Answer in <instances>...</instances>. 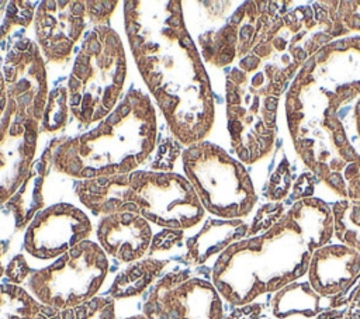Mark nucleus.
<instances>
[{
	"label": "nucleus",
	"mask_w": 360,
	"mask_h": 319,
	"mask_svg": "<svg viewBox=\"0 0 360 319\" xmlns=\"http://www.w3.org/2000/svg\"><path fill=\"white\" fill-rule=\"evenodd\" d=\"M329 236L328 216L305 222L301 215L262 237L229 246L214 266V284L228 302L248 304L302 275L309 267L311 250Z\"/></svg>",
	"instance_id": "nucleus-1"
},
{
	"label": "nucleus",
	"mask_w": 360,
	"mask_h": 319,
	"mask_svg": "<svg viewBox=\"0 0 360 319\" xmlns=\"http://www.w3.org/2000/svg\"><path fill=\"white\" fill-rule=\"evenodd\" d=\"M69 250L73 256L72 274H68L60 257L28 278V288L37 301L55 311L87 302L101 287L108 270L107 256L96 243L84 240Z\"/></svg>",
	"instance_id": "nucleus-2"
},
{
	"label": "nucleus",
	"mask_w": 360,
	"mask_h": 319,
	"mask_svg": "<svg viewBox=\"0 0 360 319\" xmlns=\"http://www.w3.org/2000/svg\"><path fill=\"white\" fill-rule=\"evenodd\" d=\"M184 273L163 277L143 306L146 319H224L219 297L202 280L181 282Z\"/></svg>",
	"instance_id": "nucleus-3"
},
{
	"label": "nucleus",
	"mask_w": 360,
	"mask_h": 319,
	"mask_svg": "<svg viewBox=\"0 0 360 319\" xmlns=\"http://www.w3.org/2000/svg\"><path fill=\"white\" fill-rule=\"evenodd\" d=\"M97 236L108 254L121 261H134L145 254L152 230L143 219L124 212L120 216L104 219Z\"/></svg>",
	"instance_id": "nucleus-4"
},
{
	"label": "nucleus",
	"mask_w": 360,
	"mask_h": 319,
	"mask_svg": "<svg viewBox=\"0 0 360 319\" xmlns=\"http://www.w3.org/2000/svg\"><path fill=\"white\" fill-rule=\"evenodd\" d=\"M312 288L322 295L342 291L360 270V254L345 246L322 247L309 261Z\"/></svg>",
	"instance_id": "nucleus-5"
},
{
	"label": "nucleus",
	"mask_w": 360,
	"mask_h": 319,
	"mask_svg": "<svg viewBox=\"0 0 360 319\" xmlns=\"http://www.w3.org/2000/svg\"><path fill=\"white\" fill-rule=\"evenodd\" d=\"M318 311V295L308 284H294L281 291L273 301V313L283 319L301 313L312 316Z\"/></svg>",
	"instance_id": "nucleus-6"
},
{
	"label": "nucleus",
	"mask_w": 360,
	"mask_h": 319,
	"mask_svg": "<svg viewBox=\"0 0 360 319\" xmlns=\"http://www.w3.org/2000/svg\"><path fill=\"white\" fill-rule=\"evenodd\" d=\"M20 287L13 284H0V319H49L58 311L48 308L28 294H25L14 306H10Z\"/></svg>",
	"instance_id": "nucleus-7"
},
{
	"label": "nucleus",
	"mask_w": 360,
	"mask_h": 319,
	"mask_svg": "<svg viewBox=\"0 0 360 319\" xmlns=\"http://www.w3.org/2000/svg\"><path fill=\"white\" fill-rule=\"evenodd\" d=\"M163 264L165 263L156 260H143L142 263H135L120 277H117L115 284L111 288V297L122 298L142 292L153 277L159 274Z\"/></svg>",
	"instance_id": "nucleus-8"
},
{
	"label": "nucleus",
	"mask_w": 360,
	"mask_h": 319,
	"mask_svg": "<svg viewBox=\"0 0 360 319\" xmlns=\"http://www.w3.org/2000/svg\"><path fill=\"white\" fill-rule=\"evenodd\" d=\"M112 298H94L83 305L58 311L49 319H114Z\"/></svg>",
	"instance_id": "nucleus-9"
},
{
	"label": "nucleus",
	"mask_w": 360,
	"mask_h": 319,
	"mask_svg": "<svg viewBox=\"0 0 360 319\" xmlns=\"http://www.w3.org/2000/svg\"><path fill=\"white\" fill-rule=\"evenodd\" d=\"M345 318H349V319H360V288L359 291L356 292L352 304L349 305V309L347 312L345 313Z\"/></svg>",
	"instance_id": "nucleus-10"
},
{
	"label": "nucleus",
	"mask_w": 360,
	"mask_h": 319,
	"mask_svg": "<svg viewBox=\"0 0 360 319\" xmlns=\"http://www.w3.org/2000/svg\"><path fill=\"white\" fill-rule=\"evenodd\" d=\"M316 319H343V312L340 311H328L318 315Z\"/></svg>",
	"instance_id": "nucleus-11"
},
{
	"label": "nucleus",
	"mask_w": 360,
	"mask_h": 319,
	"mask_svg": "<svg viewBox=\"0 0 360 319\" xmlns=\"http://www.w3.org/2000/svg\"><path fill=\"white\" fill-rule=\"evenodd\" d=\"M343 319H349V318H345V316H343Z\"/></svg>",
	"instance_id": "nucleus-12"
}]
</instances>
